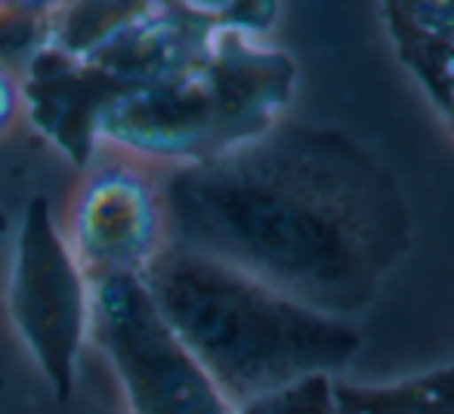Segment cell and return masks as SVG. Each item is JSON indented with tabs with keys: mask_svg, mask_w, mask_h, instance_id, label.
I'll list each match as a JSON object with an SVG mask.
<instances>
[{
	"mask_svg": "<svg viewBox=\"0 0 454 414\" xmlns=\"http://www.w3.org/2000/svg\"><path fill=\"white\" fill-rule=\"evenodd\" d=\"M297 87L300 68L285 47L214 22L195 66L102 105L96 152H118L158 174L192 168L278 127Z\"/></svg>",
	"mask_w": 454,
	"mask_h": 414,
	"instance_id": "cell-3",
	"label": "cell"
},
{
	"mask_svg": "<svg viewBox=\"0 0 454 414\" xmlns=\"http://www.w3.org/2000/svg\"><path fill=\"white\" fill-rule=\"evenodd\" d=\"M6 316L43 384L66 402L90 343V278L43 195H35L19 220L6 276Z\"/></svg>",
	"mask_w": 454,
	"mask_h": 414,
	"instance_id": "cell-5",
	"label": "cell"
},
{
	"mask_svg": "<svg viewBox=\"0 0 454 414\" xmlns=\"http://www.w3.org/2000/svg\"><path fill=\"white\" fill-rule=\"evenodd\" d=\"M4 6H6V0H0V10H4Z\"/></svg>",
	"mask_w": 454,
	"mask_h": 414,
	"instance_id": "cell-16",
	"label": "cell"
},
{
	"mask_svg": "<svg viewBox=\"0 0 454 414\" xmlns=\"http://www.w3.org/2000/svg\"><path fill=\"white\" fill-rule=\"evenodd\" d=\"M143 278L232 409L312 374L340 378L362 349L356 322L325 316L189 247L168 245Z\"/></svg>",
	"mask_w": 454,
	"mask_h": 414,
	"instance_id": "cell-2",
	"label": "cell"
},
{
	"mask_svg": "<svg viewBox=\"0 0 454 414\" xmlns=\"http://www.w3.org/2000/svg\"><path fill=\"white\" fill-rule=\"evenodd\" d=\"M22 6V10H53L59 0H6V6Z\"/></svg>",
	"mask_w": 454,
	"mask_h": 414,
	"instance_id": "cell-15",
	"label": "cell"
},
{
	"mask_svg": "<svg viewBox=\"0 0 454 414\" xmlns=\"http://www.w3.org/2000/svg\"><path fill=\"white\" fill-rule=\"evenodd\" d=\"M337 414H454V362L387 384L334 380Z\"/></svg>",
	"mask_w": 454,
	"mask_h": 414,
	"instance_id": "cell-8",
	"label": "cell"
},
{
	"mask_svg": "<svg viewBox=\"0 0 454 414\" xmlns=\"http://www.w3.org/2000/svg\"><path fill=\"white\" fill-rule=\"evenodd\" d=\"M59 226L90 282L145 276L170 245L161 174L99 149L81 170Z\"/></svg>",
	"mask_w": 454,
	"mask_h": 414,
	"instance_id": "cell-6",
	"label": "cell"
},
{
	"mask_svg": "<svg viewBox=\"0 0 454 414\" xmlns=\"http://www.w3.org/2000/svg\"><path fill=\"white\" fill-rule=\"evenodd\" d=\"M334 374H312L235 405L232 414H337Z\"/></svg>",
	"mask_w": 454,
	"mask_h": 414,
	"instance_id": "cell-10",
	"label": "cell"
},
{
	"mask_svg": "<svg viewBox=\"0 0 454 414\" xmlns=\"http://www.w3.org/2000/svg\"><path fill=\"white\" fill-rule=\"evenodd\" d=\"M22 118H25L22 78H16V74L0 62V137H6Z\"/></svg>",
	"mask_w": 454,
	"mask_h": 414,
	"instance_id": "cell-13",
	"label": "cell"
},
{
	"mask_svg": "<svg viewBox=\"0 0 454 414\" xmlns=\"http://www.w3.org/2000/svg\"><path fill=\"white\" fill-rule=\"evenodd\" d=\"M170 245L356 322L411 251L405 189L359 137L285 118L254 143L161 174Z\"/></svg>",
	"mask_w": 454,
	"mask_h": 414,
	"instance_id": "cell-1",
	"label": "cell"
},
{
	"mask_svg": "<svg viewBox=\"0 0 454 414\" xmlns=\"http://www.w3.org/2000/svg\"><path fill=\"white\" fill-rule=\"evenodd\" d=\"M281 0H232L220 16L214 19L220 28L239 31L247 37H266L275 41V28L281 22Z\"/></svg>",
	"mask_w": 454,
	"mask_h": 414,
	"instance_id": "cell-12",
	"label": "cell"
},
{
	"mask_svg": "<svg viewBox=\"0 0 454 414\" xmlns=\"http://www.w3.org/2000/svg\"><path fill=\"white\" fill-rule=\"evenodd\" d=\"M90 343L112 368L127 414H232V402L155 307L143 276L90 282Z\"/></svg>",
	"mask_w": 454,
	"mask_h": 414,
	"instance_id": "cell-4",
	"label": "cell"
},
{
	"mask_svg": "<svg viewBox=\"0 0 454 414\" xmlns=\"http://www.w3.org/2000/svg\"><path fill=\"white\" fill-rule=\"evenodd\" d=\"M387 31L454 43V0H383Z\"/></svg>",
	"mask_w": 454,
	"mask_h": 414,
	"instance_id": "cell-11",
	"label": "cell"
},
{
	"mask_svg": "<svg viewBox=\"0 0 454 414\" xmlns=\"http://www.w3.org/2000/svg\"><path fill=\"white\" fill-rule=\"evenodd\" d=\"M170 0H59L50 10L43 47L84 62Z\"/></svg>",
	"mask_w": 454,
	"mask_h": 414,
	"instance_id": "cell-7",
	"label": "cell"
},
{
	"mask_svg": "<svg viewBox=\"0 0 454 414\" xmlns=\"http://www.w3.org/2000/svg\"><path fill=\"white\" fill-rule=\"evenodd\" d=\"M387 35L408 74L418 81L433 108L454 130V43L424 41V37L405 35V31H387Z\"/></svg>",
	"mask_w": 454,
	"mask_h": 414,
	"instance_id": "cell-9",
	"label": "cell"
},
{
	"mask_svg": "<svg viewBox=\"0 0 454 414\" xmlns=\"http://www.w3.org/2000/svg\"><path fill=\"white\" fill-rule=\"evenodd\" d=\"M174 4L183 6V10H189V12H195V16L210 19V22H214V19L220 16L232 0H174Z\"/></svg>",
	"mask_w": 454,
	"mask_h": 414,
	"instance_id": "cell-14",
	"label": "cell"
}]
</instances>
